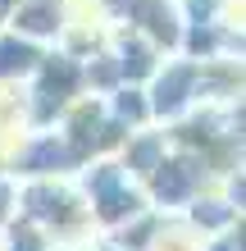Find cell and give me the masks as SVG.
<instances>
[{
	"instance_id": "5",
	"label": "cell",
	"mask_w": 246,
	"mask_h": 251,
	"mask_svg": "<svg viewBox=\"0 0 246 251\" xmlns=\"http://www.w3.org/2000/svg\"><path fill=\"white\" fill-rule=\"evenodd\" d=\"M14 219H19V178L0 169V233L14 228Z\"/></svg>"
},
{
	"instance_id": "3",
	"label": "cell",
	"mask_w": 246,
	"mask_h": 251,
	"mask_svg": "<svg viewBox=\"0 0 246 251\" xmlns=\"http://www.w3.org/2000/svg\"><path fill=\"white\" fill-rule=\"evenodd\" d=\"M73 19V0H23V5L9 9L5 27L9 32H19L23 41H32V46L50 50L64 41V27Z\"/></svg>"
},
{
	"instance_id": "4",
	"label": "cell",
	"mask_w": 246,
	"mask_h": 251,
	"mask_svg": "<svg viewBox=\"0 0 246 251\" xmlns=\"http://www.w3.org/2000/svg\"><path fill=\"white\" fill-rule=\"evenodd\" d=\"M37 60H41V46L23 41L19 32H9L0 23V82H27V73L37 69Z\"/></svg>"
},
{
	"instance_id": "1",
	"label": "cell",
	"mask_w": 246,
	"mask_h": 251,
	"mask_svg": "<svg viewBox=\"0 0 246 251\" xmlns=\"http://www.w3.org/2000/svg\"><path fill=\"white\" fill-rule=\"evenodd\" d=\"M73 187L78 197L87 205V219H91V228H123L133 215L146 210V192H141V183L128 174L114 155H96L87 160V165L73 169Z\"/></svg>"
},
{
	"instance_id": "6",
	"label": "cell",
	"mask_w": 246,
	"mask_h": 251,
	"mask_svg": "<svg viewBox=\"0 0 246 251\" xmlns=\"http://www.w3.org/2000/svg\"><path fill=\"white\" fill-rule=\"evenodd\" d=\"M14 5H23V0H0V23L9 19V9H14Z\"/></svg>"
},
{
	"instance_id": "2",
	"label": "cell",
	"mask_w": 246,
	"mask_h": 251,
	"mask_svg": "<svg viewBox=\"0 0 246 251\" xmlns=\"http://www.w3.org/2000/svg\"><path fill=\"white\" fill-rule=\"evenodd\" d=\"M141 92H146V105H151V124L169 128L196 105H205V64L173 50L155 64V73L141 82Z\"/></svg>"
}]
</instances>
